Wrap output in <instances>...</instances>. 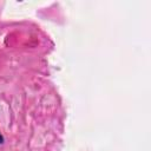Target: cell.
<instances>
[{"instance_id": "cell-1", "label": "cell", "mask_w": 151, "mask_h": 151, "mask_svg": "<svg viewBox=\"0 0 151 151\" xmlns=\"http://www.w3.org/2000/svg\"><path fill=\"white\" fill-rule=\"evenodd\" d=\"M4 142V138H2V136H1V133H0V143H2Z\"/></svg>"}]
</instances>
